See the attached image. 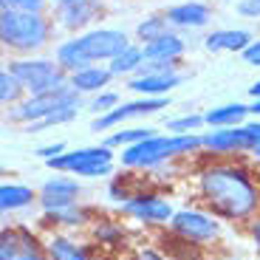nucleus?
<instances>
[{
	"instance_id": "7",
	"label": "nucleus",
	"mask_w": 260,
	"mask_h": 260,
	"mask_svg": "<svg viewBox=\"0 0 260 260\" xmlns=\"http://www.w3.org/2000/svg\"><path fill=\"white\" fill-rule=\"evenodd\" d=\"M170 232L184 243H209L221 235V223L201 209H178L170 221Z\"/></svg>"
},
{
	"instance_id": "30",
	"label": "nucleus",
	"mask_w": 260,
	"mask_h": 260,
	"mask_svg": "<svg viewBox=\"0 0 260 260\" xmlns=\"http://www.w3.org/2000/svg\"><path fill=\"white\" fill-rule=\"evenodd\" d=\"M93 238L99 243H119L124 238V226H119L113 221H96L93 223Z\"/></svg>"
},
{
	"instance_id": "41",
	"label": "nucleus",
	"mask_w": 260,
	"mask_h": 260,
	"mask_svg": "<svg viewBox=\"0 0 260 260\" xmlns=\"http://www.w3.org/2000/svg\"><path fill=\"white\" fill-rule=\"evenodd\" d=\"M223 3H229V0H223Z\"/></svg>"
},
{
	"instance_id": "23",
	"label": "nucleus",
	"mask_w": 260,
	"mask_h": 260,
	"mask_svg": "<svg viewBox=\"0 0 260 260\" xmlns=\"http://www.w3.org/2000/svg\"><path fill=\"white\" fill-rule=\"evenodd\" d=\"M46 252H48V260H88V249L79 246L68 235H54L46 243Z\"/></svg>"
},
{
	"instance_id": "34",
	"label": "nucleus",
	"mask_w": 260,
	"mask_h": 260,
	"mask_svg": "<svg viewBox=\"0 0 260 260\" xmlns=\"http://www.w3.org/2000/svg\"><path fill=\"white\" fill-rule=\"evenodd\" d=\"M241 17H260V0H238Z\"/></svg>"
},
{
	"instance_id": "13",
	"label": "nucleus",
	"mask_w": 260,
	"mask_h": 260,
	"mask_svg": "<svg viewBox=\"0 0 260 260\" xmlns=\"http://www.w3.org/2000/svg\"><path fill=\"white\" fill-rule=\"evenodd\" d=\"M201 147L218 156H229V153H252L254 142L249 136L246 124L243 127H221V130H209L201 136Z\"/></svg>"
},
{
	"instance_id": "38",
	"label": "nucleus",
	"mask_w": 260,
	"mask_h": 260,
	"mask_svg": "<svg viewBox=\"0 0 260 260\" xmlns=\"http://www.w3.org/2000/svg\"><path fill=\"white\" fill-rule=\"evenodd\" d=\"M136 260H167L161 252H156V249H142V252L136 254Z\"/></svg>"
},
{
	"instance_id": "11",
	"label": "nucleus",
	"mask_w": 260,
	"mask_h": 260,
	"mask_svg": "<svg viewBox=\"0 0 260 260\" xmlns=\"http://www.w3.org/2000/svg\"><path fill=\"white\" fill-rule=\"evenodd\" d=\"M122 215L142 223H170L176 218V209L167 198H158L153 192H139L122 204Z\"/></svg>"
},
{
	"instance_id": "17",
	"label": "nucleus",
	"mask_w": 260,
	"mask_h": 260,
	"mask_svg": "<svg viewBox=\"0 0 260 260\" xmlns=\"http://www.w3.org/2000/svg\"><path fill=\"white\" fill-rule=\"evenodd\" d=\"M181 82H184L181 74H150V77H133L127 82V88L147 99H156V96H167V91L178 88Z\"/></svg>"
},
{
	"instance_id": "2",
	"label": "nucleus",
	"mask_w": 260,
	"mask_h": 260,
	"mask_svg": "<svg viewBox=\"0 0 260 260\" xmlns=\"http://www.w3.org/2000/svg\"><path fill=\"white\" fill-rule=\"evenodd\" d=\"M201 147V136H150L147 142H139L133 147L122 150V164L130 170H150V167H158V164L170 161V158H178V156H187L192 150Z\"/></svg>"
},
{
	"instance_id": "33",
	"label": "nucleus",
	"mask_w": 260,
	"mask_h": 260,
	"mask_svg": "<svg viewBox=\"0 0 260 260\" xmlns=\"http://www.w3.org/2000/svg\"><path fill=\"white\" fill-rule=\"evenodd\" d=\"M71 119H77V111H62V113H54V116H48V119H43V122H34V124H28V133H37V130H46V127H51V124H65V122H71Z\"/></svg>"
},
{
	"instance_id": "40",
	"label": "nucleus",
	"mask_w": 260,
	"mask_h": 260,
	"mask_svg": "<svg viewBox=\"0 0 260 260\" xmlns=\"http://www.w3.org/2000/svg\"><path fill=\"white\" fill-rule=\"evenodd\" d=\"M51 3H57V6H71V3H79V0H51Z\"/></svg>"
},
{
	"instance_id": "22",
	"label": "nucleus",
	"mask_w": 260,
	"mask_h": 260,
	"mask_svg": "<svg viewBox=\"0 0 260 260\" xmlns=\"http://www.w3.org/2000/svg\"><path fill=\"white\" fill-rule=\"evenodd\" d=\"M40 198V192H34L31 187L26 184H3L0 187V209L3 212H17V209H26L31 207L34 201Z\"/></svg>"
},
{
	"instance_id": "9",
	"label": "nucleus",
	"mask_w": 260,
	"mask_h": 260,
	"mask_svg": "<svg viewBox=\"0 0 260 260\" xmlns=\"http://www.w3.org/2000/svg\"><path fill=\"white\" fill-rule=\"evenodd\" d=\"M0 260H48V252L28 229L6 226L0 232Z\"/></svg>"
},
{
	"instance_id": "6",
	"label": "nucleus",
	"mask_w": 260,
	"mask_h": 260,
	"mask_svg": "<svg viewBox=\"0 0 260 260\" xmlns=\"http://www.w3.org/2000/svg\"><path fill=\"white\" fill-rule=\"evenodd\" d=\"M9 71L20 79L23 91L31 96L59 91L68 85V74L57 65V59H14Z\"/></svg>"
},
{
	"instance_id": "24",
	"label": "nucleus",
	"mask_w": 260,
	"mask_h": 260,
	"mask_svg": "<svg viewBox=\"0 0 260 260\" xmlns=\"http://www.w3.org/2000/svg\"><path fill=\"white\" fill-rule=\"evenodd\" d=\"M150 136H156V130L153 127H122V130H116V133H111V136L105 139V147H122V150H127V147H133V144H139V142H147Z\"/></svg>"
},
{
	"instance_id": "25",
	"label": "nucleus",
	"mask_w": 260,
	"mask_h": 260,
	"mask_svg": "<svg viewBox=\"0 0 260 260\" xmlns=\"http://www.w3.org/2000/svg\"><path fill=\"white\" fill-rule=\"evenodd\" d=\"M144 65V51L142 46H130L127 51H122L113 62H108L113 77H122V74H136L139 68Z\"/></svg>"
},
{
	"instance_id": "31",
	"label": "nucleus",
	"mask_w": 260,
	"mask_h": 260,
	"mask_svg": "<svg viewBox=\"0 0 260 260\" xmlns=\"http://www.w3.org/2000/svg\"><path fill=\"white\" fill-rule=\"evenodd\" d=\"M3 12H20V14H43L46 0H0Z\"/></svg>"
},
{
	"instance_id": "8",
	"label": "nucleus",
	"mask_w": 260,
	"mask_h": 260,
	"mask_svg": "<svg viewBox=\"0 0 260 260\" xmlns=\"http://www.w3.org/2000/svg\"><path fill=\"white\" fill-rule=\"evenodd\" d=\"M79 43H82L85 54L91 57L93 65L102 62H113L122 51H127V34L122 28H91V31L79 34Z\"/></svg>"
},
{
	"instance_id": "18",
	"label": "nucleus",
	"mask_w": 260,
	"mask_h": 260,
	"mask_svg": "<svg viewBox=\"0 0 260 260\" xmlns=\"http://www.w3.org/2000/svg\"><path fill=\"white\" fill-rule=\"evenodd\" d=\"M184 48H187L184 40L170 31V34H164V37L147 43V46H142V51H144V62H178Z\"/></svg>"
},
{
	"instance_id": "26",
	"label": "nucleus",
	"mask_w": 260,
	"mask_h": 260,
	"mask_svg": "<svg viewBox=\"0 0 260 260\" xmlns=\"http://www.w3.org/2000/svg\"><path fill=\"white\" fill-rule=\"evenodd\" d=\"M170 31H173V26L167 23V17H164V14L144 17L142 23L136 26V34H139V40H142L144 46H147V43H153V40H158V37H164V34H170Z\"/></svg>"
},
{
	"instance_id": "16",
	"label": "nucleus",
	"mask_w": 260,
	"mask_h": 260,
	"mask_svg": "<svg viewBox=\"0 0 260 260\" xmlns=\"http://www.w3.org/2000/svg\"><path fill=\"white\" fill-rule=\"evenodd\" d=\"M252 31H246V28H218V31H209L207 37H204V48L212 54L218 51H246L249 46H252Z\"/></svg>"
},
{
	"instance_id": "19",
	"label": "nucleus",
	"mask_w": 260,
	"mask_h": 260,
	"mask_svg": "<svg viewBox=\"0 0 260 260\" xmlns=\"http://www.w3.org/2000/svg\"><path fill=\"white\" fill-rule=\"evenodd\" d=\"M249 105L241 102H229V105H218L212 111L204 113V124L209 130H221V127H243V119L249 116Z\"/></svg>"
},
{
	"instance_id": "15",
	"label": "nucleus",
	"mask_w": 260,
	"mask_h": 260,
	"mask_svg": "<svg viewBox=\"0 0 260 260\" xmlns=\"http://www.w3.org/2000/svg\"><path fill=\"white\" fill-rule=\"evenodd\" d=\"M99 14H102L99 0H79V3H71V6H57L59 26L68 28V31H82V28H88Z\"/></svg>"
},
{
	"instance_id": "21",
	"label": "nucleus",
	"mask_w": 260,
	"mask_h": 260,
	"mask_svg": "<svg viewBox=\"0 0 260 260\" xmlns=\"http://www.w3.org/2000/svg\"><path fill=\"white\" fill-rule=\"evenodd\" d=\"M54 59H57V65L62 68L65 74H68V77H71V74H77V71H82V68H88V65H93L91 57L85 54V48H82V43H79V37L59 43L57 51H54Z\"/></svg>"
},
{
	"instance_id": "42",
	"label": "nucleus",
	"mask_w": 260,
	"mask_h": 260,
	"mask_svg": "<svg viewBox=\"0 0 260 260\" xmlns=\"http://www.w3.org/2000/svg\"><path fill=\"white\" fill-rule=\"evenodd\" d=\"M257 260H260V257H257Z\"/></svg>"
},
{
	"instance_id": "28",
	"label": "nucleus",
	"mask_w": 260,
	"mask_h": 260,
	"mask_svg": "<svg viewBox=\"0 0 260 260\" xmlns=\"http://www.w3.org/2000/svg\"><path fill=\"white\" fill-rule=\"evenodd\" d=\"M46 218L51 223H57V226H85L91 215L85 212V207L74 204V207H68V209H59V212H48Z\"/></svg>"
},
{
	"instance_id": "29",
	"label": "nucleus",
	"mask_w": 260,
	"mask_h": 260,
	"mask_svg": "<svg viewBox=\"0 0 260 260\" xmlns=\"http://www.w3.org/2000/svg\"><path fill=\"white\" fill-rule=\"evenodd\" d=\"M204 124V113H187V116H178V119H167L164 127L173 133V136H189Z\"/></svg>"
},
{
	"instance_id": "12",
	"label": "nucleus",
	"mask_w": 260,
	"mask_h": 260,
	"mask_svg": "<svg viewBox=\"0 0 260 260\" xmlns=\"http://www.w3.org/2000/svg\"><path fill=\"white\" fill-rule=\"evenodd\" d=\"M170 105V96H156V99H133V102H122L116 108V111L111 113H102V116H96L91 122V130H111V127H119L122 122H127V119H136V116H150V113H158L164 111Z\"/></svg>"
},
{
	"instance_id": "36",
	"label": "nucleus",
	"mask_w": 260,
	"mask_h": 260,
	"mask_svg": "<svg viewBox=\"0 0 260 260\" xmlns=\"http://www.w3.org/2000/svg\"><path fill=\"white\" fill-rule=\"evenodd\" d=\"M241 57L246 59L249 65H257V68H260V40H254V43H252V46H249L246 51L241 54Z\"/></svg>"
},
{
	"instance_id": "39",
	"label": "nucleus",
	"mask_w": 260,
	"mask_h": 260,
	"mask_svg": "<svg viewBox=\"0 0 260 260\" xmlns=\"http://www.w3.org/2000/svg\"><path fill=\"white\" fill-rule=\"evenodd\" d=\"M249 93H252V96H254V102H257V99H260V79H257V82L252 85V88H249Z\"/></svg>"
},
{
	"instance_id": "32",
	"label": "nucleus",
	"mask_w": 260,
	"mask_h": 260,
	"mask_svg": "<svg viewBox=\"0 0 260 260\" xmlns=\"http://www.w3.org/2000/svg\"><path fill=\"white\" fill-rule=\"evenodd\" d=\"M119 93H96V96L91 99V111L93 113H111L119 108Z\"/></svg>"
},
{
	"instance_id": "35",
	"label": "nucleus",
	"mask_w": 260,
	"mask_h": 260,
	"mask_svg": "<svg viewBox=\"0 0 260 260\" xmlns=\"http://www.w3.org/2000/svg\"><path fill=\"white\" fill-rule=\"evenodd\" d=\"M62 153H68L62 142H57V144H46V147H40V150H37V156H40V158H46V161H51V158L62 156Z\"/></svg>"
},
{
	"instance_id": "27",
	"label": "nucleus",
	"mask_w": 260,
	"mask_h": 260,
	"mask_svg": "<svg viewBox=\"0 0 260 260\" xmlns=\"http://www.w3.org/2000/svg\"><path fill=\"white\" fill-rule=\"evenodd\" d=\"M23 93H26V91H23L20 79L6 68V71L0 74V102H3V105H12V108H17L20 99H23Z\"/></svg>"
},
{
	"instance_id": "4",
	"label": "nucleus",
	"mask_w": 260,
	"mask_h": 260,
	"mask_svg": "<svg viewBox=\"0 0 260 260\" xmlns=\"http://www.w3.org/2000/svg\"><path fill=\"white\" fill-rule=\"evenodd\" d=\"M46 167L65 173V176H77V178H102L113 173V150L105 147V144L68 150L62 156L46 161Z\"/></svg>"
},
{
	"instance_id": "10",
	"label": "nucleus",
	"mask_w": 260,
	"mask_h": 260,
	"mask_svg": "<svg viewBox=\"0 0 260 260\" xmlns=\"http://www.w3.org/2000/svg\"><path fill=\"white\" fill-rule=\"evenodd\" d=\"M79 195H82V184H79L77 178L59 173V176L48 178V181L40 187L37 204H40V209H43V215H48V212H59V209L74 207Z\"/></svg>"
},
{
	"instance_id": "1",
	"label": "nucleus",
	"mask_w": 260,
	"mask_h": 260,
	"mask_svg": "<svg viewBox=\"0 0 260 260\" xmlns=\"http://www.w3.org/2000/svg\"><path fill=\"white\" fill-rule=\"evenodd\" d=\"M201 198L215 215L226 221H252L260 209V189L243 167L209 164L198 176Z\"/></svg>"
},
{
	"instance_id": "20",
	"label": "nucleus",
	"mask_w": 260,
	"mask_h": 260,
	"mask_svg": "<svg viewBox=\"0 0 260 260\" xmlns=\"http://www.w3.org/2000/svg\"><path fill=\"white\" fill-rule=\"evenodd\" d=\"M111 79H113L111 68H105V65H88L82 71L71 74V77H68V85H71L77 93H99Z\"/></svg>"
},
{
	"instance_id": "14",
	"label": "nucleus",
	"mask_w": 260,
	"mask_h": 260,
	"mask_svg": "<svg viewBox=\"0 0 260 260\" xmlns=\"http://www.w3.org/2000/svg\"><path fill=\"white\" fill-rule=\"evenodd\" d=\"M167 23L173 28H204L212 23V9L207 3H198V0H189V3H178V6H170L164 12Z\"/></svg>"
},
{
	"instance_id": "37",
	"label": "nucleus",
	"mask_w": 260,
	"mask_h": 260,
	"mask_svg": "<svg viewBox=\"0 0 260 260\" xmlns=\"http://www.w3.org/2000/svg\"><path fill=\"white\" fill-rule=\"evenodd\" d=\"M249 238H252L254 249H257V254H260V215L249 221Z\"/></svg>"
},
{
	"instance_id": "3",
	"label": "nucleus",
	"mask_w": 260,
	"mask_h": 260,
	"mask_svg": "<svg viewBox=\"0 0 260 260\" xmlns=\"http://www.w3.org/2000/svg\"><path fill=\"white\" fill-rule=\"evenodd\" d=\"M0 40H3L6 48L20 54L40 51L51 40V23L43 14L3 12L0 14Z\"/></svg>"
},
{
	"instance_id": "5",
	"label": "nucleus",
	"mask_w": 260,
	"mask_h": 260,
	"mask_svg": "<svg viewBox=\"0 0 260 260\" xmlns=\"http://www.w3.org/2000/svg\"><path fill=\"white\" fill-rule=\"evenodd\" d=\"M79 96H82V93H77L71 85H65V88H59V91L40 93V96L23 99L17 108H12V111H9V116H12L14 122H23V124L28 127V124L43 122V119L54 116V113L79 111V108H82V99H79Z\"/></svg>"
}]
</instances>
